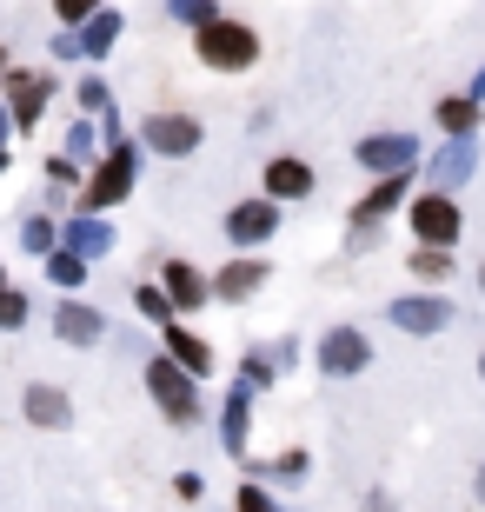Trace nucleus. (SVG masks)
<instances>
[{"label":"nucleus","mask_w":485,"mask_h":512,"mask_svg":"<svg viewBox=\"0 0 485 512\" xmlns=\"http://www.w3.org/2000/svg\"><path fill=\"white\" fill-rule=\"evenodd\" d=\"M193 54L213 67V74H246L253 60H260V34L246 27V20H200L193 27Z\"/></svg>","instance_id":"nucleus-1"},{"label":"nucleus","mask_w":485,"mask_h":512,"mask_svg":"<svg viewBox=\"0 0 485 512\" xmlns=\"http://www.w3.org/2000/svg\"><path fill=\"white\" fill-rule=\"evenodd\" d=\"M147 393H153V406H160L173 426H193V419H200V393H193V373L173 360V353L147 360Z\"/></svg>","instance_id":"nucleus-2"},{"label":"nucleus","mask_w":485,"mask_h":512,"mask_svg":"<svg viewBox=\"0 0 485 512\" xmlns=\"http://www.w3.org/2000/svg\"><path fill=\"white\" fill-rule=\"evenodd\" d=\"M133 180H140V153H133L127 140H113V153H107V160L94 167V180L80 187V207H87V213H100V207H120V200L133 193Z\"/></svg>","instance_id":"nucleus-3"},{"label":"nucleus","mask_w":485,"mask_h":512,"mask_svg":"<svg viewBox=\"0 0 485 512\" xmlns=\"http://www.w3.org/2000/svg\"><path fill=\"white\" fill-rule=\"evenodd\" d=\"M406 220H412V233H419L426 247H459V233H466V213L452 207V193H439V187H432L426 200H412Z\"/></svg>","instance_id":"nucleus-4"},{"label":"nucleus","mask_w":485,"mask_h":512,"mask_svg":"<svg viewBox=\"0 0 485 512\" xmlns=\"http://www.w3.org/2000/svg\"><path fill=\"white\" fill-rule=\"evenodd\" d=\"M386 320L399 326V333H419V340H426V333H446L452 326V300L446 293H399V300L386 306Z\"/></svg>","instance_id":"nucleus-5"},{"label":"nucleus","mask_w":485,"mask_h":512,"mask_svg":"<svg viewBox=\"0 0 485 512\" xmlns=\"http://www.w3.org/2000/svg\"><path fill=\"white\" fill-rule=\"evenodd\" d=\"M373 366V340L359 333V326H333L326 340H319V373H333V380H353Z\"/></svg>","instance_id":"nucleus-6"},{"label":"nucleus","mask_w":485,"mask_h":512,"mask_svg":"<svg viewBox=\"0 0 485 512\" xmlns=\"http://www.w3.org/2000/svg\"><path fill=\"white\" fill-rule=\"evenodd\" d=\"M140 140L153 153H167V160H187V153H200V120L193 114H147Z\"/></svg>","instance_id":"nucleus-7"},{"label":"nucleus","mask_w":485,"mask_h":512,"mask_svg":"<svg viewBox=\"0 0 485 512\" xmlns=\"http://www.w3.org/2000/svg\"><path fill=\"white\" fill-rule=\"evenodd\" d=\"M273 233H280V200H273V193H266V200H240V207L226 213V240H233V247H260Z\"/></svg>","instance_id":"nucleus-8"},{"label":"nucleus","mask_w":485,"mask_h":512,"mask_svg":"<svg viewBox=\"0 0 485 512\" xmlns=\"http://www.w3.org/2000/svg\"><path fill=\"white\" fill-rule=\"evenodd\" d=\"M472 167H479V147H472V133H446V153H432L426 180H432L439 193H459Z\"/></svg>","instance_id":"nucleus-9"},{"label":"nucleus","mask_w":485,"mask_h":512,"mask_svg":"<svg viewBox=\"0 0 485 512\" xmlns=\"http://www.w3.org/2000/svg\"><path fill=\"white\" fill-rule=\"evenodd\" d=\"M353 160H359V167H373V173H399V167L419 160V140H412V133H366Z\"/></svg>","instance_id":"nucleus-10"},{"label":"nucleus","mask_w":485,"mask_h":512,"mask_svg":"<svg viewBox=\"0 0 485 512\" xmlns=\"http://www.w3.org/2000/svg\"><path fill=\"white\" fill-rule=\"evenodd\" d=\"M266 193H273V200H306V193H313V167H306L299 153H273V160H266Z\"/></svg>","instance_id":"nucleus-11"},{"label":"nucleus","mask_w":485,"mask_h":512,"mask_svg":"<svg viewBox=\"0 0 485 512\" xmlns=\"http://www.w3.org/2000/svg\"><path fill=\"white\" fill-rule=\"evenodd\" d=\"M246 426H253V386H233V393H226V413H220V446L233 459H246Z\"/></svg>","instance_id":"nucleus-12"},{"label":"nucleus","mask_w":485,"mask_h":512,"mask_svg":"<svg viewBox=\"0 0 485 512\" xmlns=\"http://www.w3.org/2000/svg\"><path fill=\"white\" fill-rule=\"evenodd\" d=\"M47 87H54V80H47V74H27V67H14V74H7V100H14V120H20V127H34V120H40Z\"/></svg>","instance_id":"nucleus-13"},{"label":"nucleus","mask_w":485,"mask_h":512,"mask_svg":"<svg viewBox=\"0 0 485 512\" xmlns=\"http://www.w3.org/2000/svg\"><path fill=\"white\" fill-rule=\"evenodd\" d=\"M113 40H120V14H107V7H94V14L80 20L74 47H80L87 60H107V54H113Z\"/></svg>","instance_id":"nucleus-14"},{"label":"nucleus","mask_w":485,"mask_h":512,"mask_svg":"<svg viewBox=\"0 0 485 512\" xmlns=\"http://www.w3.org/2000/svg\"><path fill=\"white\" fill-rule=\"evenodd\" d=\"M167 353H173L180 366H187L193 380H200V373H213V346H206L200 333H187L180 320H167Z\"/></svg>","instance_id":"nucleus-15"},{"label":"nucleus","mask_w":485,"mask_h":512,"mask_svg":"<svg viewBox=\"0 0 485 512\" xmlns=\"http://www.w3.org/2000/svg\"><path fill=\"white\" fill-rule=\"evenodd\" d=\"M260 286H266V260H226L213 293H220V300H246V293H260Z\"/></svg>","instance_id":"nucleus-16"},{"label":"nucleus","mask_w":485,"mask_h":512,"mask_svg":"<svg viewBox=\"0 0 485 512\" xmlns=\"http://www.w3.org/2000/svg\"><path fill=\"white\" fill-rule=\"evenodd\" d=\"M406 173L412 167H399V173H379V187L359 200V220H386L392 207H406Z\"/></svg>","instance_id":"nucleus-17"},{"label":"nucleus","mask_w":485,"mask_h":512,"mask_svg":"<svg viewBox=\"0 0 485 512\" xmlns=\"http://www.w3.org/2000/svg\"><path fill=\"white\" fill-rule=\"evenodd\" d=\"M54 326H60V340H67V346H94L100 340V313H94V306H80V300L60 306Z\"/></svg>","instance_id":"nucleus-18"},{"label":"nucleus","mask_w":485,"mask_h":512,"mask_svg":"<svg viewBox=\"0 0 485 512\" xmlns=\"http://www.w3.org/2000/svg\"><path fill=\"white\" fill-rule=\"evenodd\" d=\"M206 293H213V286H206V280H200V273H193L187 260H167V300L180 306V313H193V306H200Z\"/></svg>","instance_id":"nucleus-19"},{"label":"nucleus","mask_w":485,"mask_h":512,"mask_svg":"<svg viewBox=\"0 0 485 512\" xmlns=\"http://www.w3.org/2000/svg\"><path fill=\"white\" fill-rule=\"evenodd\" d=\"M27 419H34V426H67L74 406H67L60 386H27Z\"/></svg>","instance_id":"nucleus-20"},{"label":"nucleus","mask_w":485,"mask_h":512,"mask_svg":"<svg viewBox=\"0 0 485 512\" xmlns=\"http://www.w3.org/2000/svg\"><path fill=\"white\" fill-rule=\"evenodd\" d=\"M67 247H74L80 260H94V253L113 247V227L100 220V213H87V220H74V227H67Z\"/></svg>","instance_id":"nucleus-21"},{"label":"nucleus","mask_w":485,"mask_h":512,"mask_svg":"<svg viewBox=\"0 0 485 512\" xmlns=\"http://www.w3.org/2000/svg\"><path fill=\"white\" fill-rule=\"evenodd\" d=\"M439 127H446V133H472V127H479V100H472V94H446V100H439Z\"/></svg>","instance_id":"nucleus-22"},{"label":"nucleus","mask_w":485,"mask_h":512,"mask_svg":"<svg viewBox=\"0 0 485 512\" xmlns=\"http://www.w3.org/2000/svg\"><path fill=\"white\" fill-rule=\"evenodd\" d=\"M446 253H452V247H426V240H419L406 266H412V273H419L426 286H439V280H452V260H446Z\"/></svg>","instance_id":"nucleus-23"},{"label":"nucleus","mask_w":485,"mask_h":512,"mask_svg":"<svg viewBox=\"0 0 485 512\" xmlns=\"http://www.w3.org/2000/svg\"><path fill=\"white\" fill-rule=\"evenodd\" d=\"M133 306H140V313H147V320H153V326H167V320H173V313H180V306H173V300H167V286H140V293H133Z\"/></svg>","instance_id":"nucleus-24"},{"label":"nucleus","mask_w":485,"mask_h":512,"mask_svg":"<svg viewBox=\"0 0 485 512\" xmlns=\"http://www.w3.org/2000/svg\"><path fill=\"white\" fill-rule=\"evenodd\" d=\"M47 273H54L60 286H80V280H87V260H80L74 247H60V253H47Z\"/></svg>","instance_id":"nucleus-25"},{"label":"nucleus","mask_w":485,"mask_h":512,"mask_svg":"<svg viewBox=\"0 0 485 512\" xmlns=\"http://www.w3.org/2000/svg\"><path fill=\"white\" fill-rule=\"evenodd\" d=\"M253 473H273V479H286V486H293V479H306V446H286L273 466H253Z\"/></svg>","instance_id":"nucleus-26"},{"label":"nucleus","mask_w":485,"mask_h":512,"mask_svg":"<svg viewBox=\"0 0 485 512\" xmlns=\"http://www.w3.org/2000/svg\"><path fill=\"white\" fill-rule=\"evenodd\" d=\"M14 326H27V293H14L0 280V333H14Z\"/></svg>","instance_id":"nucleus-27"},{"label":"nucleus","mask_w":485,"mask_h":512,"mask_svg":"<svg viewBox=\"0 0 485 512\" xmlns=\"http://www.w3.org/2000/svg\"><path fill=\"white\" fill-rule=\"evenodd\" d=\"M167 7H173V20H187V27H200V20H213V14H220L213 0H167Z\"/></svg>","instance_id":"nucleus-28"},{"label":"nucleus","mask_w":485,"mask_h":512,"mask_svg":"<svg viewBox=\"0 0 485 512\" xmlns=\"http://www.w3.org/2000/svg\"><path fill=\"white\" fill-rule=\"evenodd\" d=\"M107 80H80V107H87V114H107Z\"/></svg>","instance_id":"nucleus-29"},{"label":"nucleus","mask_w":485,"mask_h":512,"mask_svg":"<svg viewBox=\"0 0 485 512\" xmlns=\"http://www.w3.org/2000/svg\"><path fill=\"white\" fill-rule=\"evenodd\" d=\"M20 240H27V253H47V247H54V227H47V220H27Z\"/></svg>","instance_id":"nucleus-30"},{"label":"nucleus","mask_w":485,"mask_h":512,"mask_svg":"<svg viewBox=\"0 0 485 512\" xmlns=\"http://www.w3.org/2000/svg\"><path fill=\"white\" fill-rule=\"evenodd\" d=\"M94 7H100V0H54V14L67 20V27H80V20L94 14Z\"/></svg>","instance_id":"nucleus-31"},{"label":"nucleus","mask_w":485,"mask_h":512,"mask_svg":"<svg viewBox=\"0 0 485 512\" xmlns=\"http://www.w3.org/2000/svg\"><path fill=\"white\" fill-rule=\"evenodd\" d=\"M240 506H246V512H266V506H273V499H266L260 486H240Z\"/></svg>","instance_id":"nucleus-32"},{"label":"nucleus","mask_w":485,"mask_h":512,"mask_svg":"<svg viewBox=\"0 0 485 512\" xmlns=\"http://www.w3.org/2000/svg\"><path fill=\"white\" fill-rule=\"evenodd\" d=\"M472 100H485V67H479V80H472Z\"/></svg>","instance_id":"nucleus-33"},{"label":"nucleus","mask_w":485,"mask_h":512,"mask_svg":"<svg viewBox=\"0 0 485 512\" xmlns=\"http://www.w3.org/2000/svg\"><path fill=\"white\" fill-rule=\"evenodd\" d=\"M479 506H485V466H479Z\"/></svg>","instance_id":"nucleus-34"},{"label":"nucleus","mask_w":485,"mask_h":512,"mask_svg":"<svg viewBox=\"0 0 485 512\" xmlns=\"http://www.w3.org/2000/svg\"><path fill=\"white\" fill-rule=\"evenodd\" d=\"M0 140H7V114H0Z\"/></svg>","instance_id":"nucleus-35"},{"label":"nucleus","mask_w":485,"mask_h":512,"mask_svg":"<svg viewBox=\"0 0 485 512\" xmlns=\"http://www.w3.org/2000/svg\"><path fill=\"white\" fill-rule=\"evenodd\" d=\"M479 380H485V353H479Z\"/></svg>","instance_id":"nucleus-36"},{"label":"nucleus","mask_w":485,"mask_h":512,"mask_svg":"<svg viewBox=\"0 0 485 512\" xmlns=\"http://www.w3.org/2000/svg\"><path fill=\"white\" fill-rule=\"evenodd\" d=\"M0 67H7V54H0Z\"/></svg>","instance_id":"nucleus-37"},{"label":"nucleus","mask_w":485,"mask_h":512,"mask_svg":"<svg viewBox=\"0 0 485 512\" xmlns=\"http://www.w3.org/2000/svg\"><path fill=\"white\" fill-rule=\"evenodd\" d=\"M479 286H485V273H479Z\"/></svg>","instance_id":"nucleus-38"}]
</instances>
